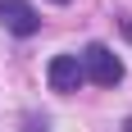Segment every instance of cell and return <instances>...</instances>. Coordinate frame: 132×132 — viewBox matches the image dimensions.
<instances>
[{"label":"cell","instance_id":"1","mask_svg":"<svg viewBox=\"0 0 132 132\" xmlns=\"http://www.w3.org/2000/svg\"><path fill=\"white\" fill-rule=\"evenodd\" d=\"M78 64H82V78H91L96 87H114V82H123L119 55L109 50V46H100V41H91V46L78 55Z\"/></svg>","mask_w":132,"mask_h":132},{"label":"cell","instance_id":"2","mask_svg":"<svg viewBox=\"0 0 132 132\" xmlns=\"http://www.w3.org/2000/svg\"><path fill=\"white\" fill-rule=\"evenodd\" d=\"M0 23L9 27L14 37H32L41 27V14L27 5V0H0Z\"/></svg>","mask_w":132,"mask_h":132},{"label":"cell","instance_id":"3","mask_svg":"<svg viewBox=\"0 0 132 132\" xmlns=\"http://www.w3.org/2000/svg\"><path fill=\"white\" fill-rule=\"evenodd\" d=\"M46 78H50V91H78V87H82V82H87V78H82V64H78V55H55V59H50V68H46Z\"/></svg>","mask_w":132,"mask_h":132},{"label":"cell","instance_id":"4","mask_svg":"<svg viewBox=\"0 0 132 132\" xmlns=\"http://www.w3.org/2000/svg\"><path fill=\"white\" fill-rule=\"evenodd\" d=\"M27 132H46V119H41V123H37V119H27Z\"/></svg>","mask_w":132,"mask_h":132},{"label":"cell","instance_id":"5","mask_svg":"<svg viewBox=\"0 0 132 132\" xmlns=\"http://www.w3.org/2000/svg\"><path fill=\"white\" fill-rule=\"evenodd\" d=\"M123 37H128V41H132V18H123Z\"/></svg>","mask_w":132,"mask_h":132},{"label":"cell","instance_id":"6","mask_svg":"<svg viewBox=\"0 0 132 132\" xmlns=\"http://www.w3.org/2000/svg\"><path fill=\"white\" fill-rule=\"evenodd\" d=\"M123 132H132V119H128V123H123Z\"/></svg>","mask_w":132,"mask_h":132}]
</instances>
